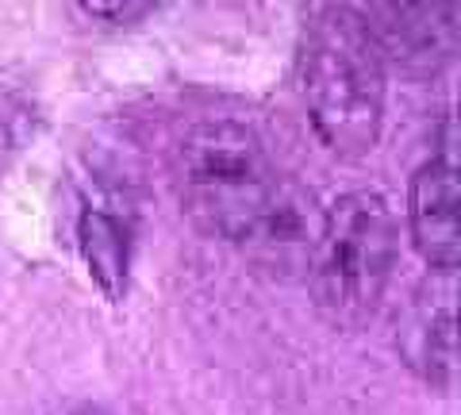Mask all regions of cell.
<instances>
[{
  "label": "cell",
  "instance_id": "6da1fadb",
  "mask_svg": "<svg viewBox=\"0 0 461 415\" xmlns=\"http://www.w3.org/2000/svg\"><path fill=\"white\" fill-rule=\"evenodd\" d=\"M300 96L312 131L342 162L377 147L384 123V62L357 8L323 5L300 42Z\"/></svg>",
  "mask_w": 461,
  "mask_h": 415
},
{
  "label": "cell",
  "instance_id": "7a4b0ae2",
  "mask_svg": "<svg viewBox=\"0 0 461 415\" xmlns=\"http://www.w3.org/2000/svg\"><path fill=\"white\" fill-rule=\"evenodd\" d=\"M266 142L239 120H204L177 142L173 185L189 220L212 239L247 247L281 189Z\"/></svg>",
  "mask_w": 461,
  "mask_h": 415
},
{
  "label": "cell",
  "instance_id": "3957f363",
  "mask_svg": "<svg viewBox=\"0 0 461 415\" xmlns=\"http://www.w3.org/2000/svg\"><path fill=\"white\" fill-rule=\"evenodd\" d=\"M396 266V220L381 193H346L323 212L308 262L312 293L335 327H362L384 300Z\"/></svg>",
  "mask_w": 461,
  "mask_h": 415
},
{
  "label": "cell",
  "instance_id": "277c9868",
  "mask_svg": "<svg viewBox=\"0 0 461 415\" xmlns=\"http://www.w3.org/2000/svg\"><path fill=\"white\" fill-rule=\"evenodd\" d=\"M369 20L384 23H366L373 42L381 50V62L393 59L403 69H435L446 62L457 47V8L454 5H384L357 12Z\"/></svg>",
  "mask_w": 461,
  "mask_h": 415
},
{
  "label": "cell",
  "instance_id": "5b68a950",
  "mask_svg": "<svg viewBox=\"0 0 461 415\" xmlns=\"http://www.w3.org/2000/svg\"><path fill=\"white\" fill-rule=\"evenodd\" d=\"M411 239L438 274H454L461 257L457 231V169L450 158H430L415 169L408 189Z\"/></svg>",
  "mask_w": 461,
  "mask_h": 415
},
{
  "label": "cell",
  "instance_id": "8992f818",
  "mask_svg": "<svg viewBox=\"0 0 461 415\" xmlns=\"http://www.w3.org/2000/svg\"><path fill=\"white\" fill-rule=\"evenodd\" d=\"M400 347L408 354V362L420 374L450 389L454 369H457V347H454V274H438V281H430L427 289L415 296V308L408 323H403Z\"/></svg>",
  "mask_w": 461,
  "mask_h": 415
},
{
  "label": "cell",
  "instance_id": "52a82bcc",
  "mask_svg": "<svg viewBox=\"0 0 461 415\" xmlns=\"http://www.w3.org/2000/svg\"><path fill=\"white\" fill-rule=\"evenodd\" d=\"M320 227H323V212H315V196L308 189H300L296 181H281L277 196L266 208V216L247 247L266 266L308 269L315 242H320Z\"/></svg>",
  "mask_w": 461,
  "mask_h": 415
},
{
  "label": "cell",
  "instance_id": "ba28073f",
  "mask_svg": "<svg viewBox=\"0 0 461 415\" xmlns=\"http://www.w3.org/2000/svg\"><path fill=\"white\" fill-rule=\"evenodd\" d=\"M77 247L89 266V277L112 304L127 296V269H131V231L115 212L89 204L77 220Z\"/></svg>",
  "mask_w": 461,
  "mask_h": 415
},
{
  "label": "cell",
  "instance_id": "9c48e42d",
  "mask_svg": "<svg viewBox=\"0 0 461 415\" xmlns=\"http://www.w3.org/2000/svg\"><path fill=\"white\" fill-rule=\"evenodd\" d=\"M81 12H89V16H100V20H112V23H131V20H142L150 16L154 5H81Z\"/></svg>",
  "mask_w": 461,
  "mask_h": 415
}]
</instances>
